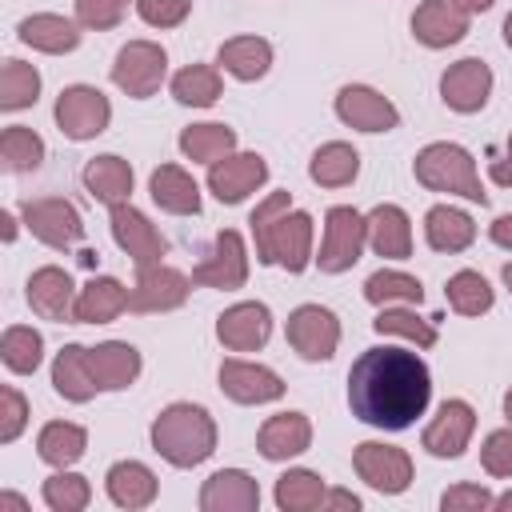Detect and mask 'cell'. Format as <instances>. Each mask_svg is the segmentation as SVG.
Returning a JSON list of instances; mask_svg holds the SVG:
<instances>
[{
  "instance_id": "obj_1",
  "label": "cell",
  "mask_w": 512,
  "mask_h": 512,
  "mask_svg": "<svg viewBox=\"0 0 512 512\" xmlns=\"http://www.w3.org/2000/svg\"><path fill=\"white\" fill-rule=\"evenodd\" d=\"M428 400H432L428 364L408 348L396 344L368 348L356 356L348 372V408L356 420L372 428L400 432L416 416H424Z\"/></svg>"
},
{
  "instance_id": "obj_2",
  "label": "cell",
  "mask_w": 512,
  "mask_h": 512,
  "mask_svg": "<svg viewBox=\"0 0 512 512\" xmlns=\"http://www.w3.org/2000/svg\"><path fill=\"white\" fill-rule=\"evenodd\" d=\"M252 240H256V260L260 264H280L284 272H304L312 256V216L304 208H292L288 192H268L252 216Z\"/></svg>"
},
{
  "instance_id": "obj_3",
  "label": "cell",
  "mask_w": 512,
  "mask_h": 512,
  "mask_svg": "<svg viewBox=\"0 0 512 512\" xmlns=\"http://www.w3.org/2000/svg\"><path fill=\"white\" fill-rule=\"evenodd\" d=\"M152 448L172 464V468H196L216 452V420L208 408L176 400L152 420Z\"/></svg>"
},
{
  "instance_id": "obj_4",
  "label": "cell",
  "mask_w": 512,
  "mask_h": 512,
  "mask_svg": "<svg viewBox=\"0 0 512 512\" xmlns=\"http://www.w3.org/2000/svg\"><path fill=\"white\" fill-rule=\"evenodd\" d=\"M412 172L416 180L428 188V192H448V196H464L472 204H488V192L480 184V172H476V160L464 144H452V140H436V144H424L412 160Z\"/></svg>"
},
{
  "instance_id": "obj_5",
  "label": "cell",
  "mask_w": 512,
  "mask_h": 512,
  "mask_svg": "<svg viewBox=\"0 0 512 512\" xmlns=\"http://www.w3.org/2000/svg\"><path fill=\"white\" fill-rule=\"evenodd\" d=\"M168 76V52L156 40H128L116 60H112V84L132 96V100H148Z\"/></svg>"
},
{
  "instance_id": "obj_6",
  "label": "cell",
  "mask_w": 512,
  "mask_h": 512,
  "mask_svg": "<svg viewBox=\"0 0 512 512\" xmlns=\"http://www.w3.org/2000/svg\"><path fill=\"white\" fill-rule=\"evenodd\" d=\"M364 244H368V220L352 204L328 208V216H324V240H320V256H316L320 272H328V276L348 272L360 260Z\"/></svg>"
},
{
  "instance_id": "obj_7",
  "label": "cell",
  "mask_w": 512,
  "mask_h": 512,
  "mask_svg": "<svg viewBox=\"0 0 512 512\" xmlns=\"http://www.w3.org/2000/svg\"><path fill=\"white\" fill-rule=\"evenodd\" d=\"M20 220H24V228H28L40 244H48V248H56V252H68V248L80 244V236H84V220H80L76 204H68L64 196L24 200V204H20Z\"/></svg>"
},
{
  "instance_id": "obj_8",
  "label": "cell",
  "mask_w": 512,
  "mask_h": 512,
  "mask_svg": "<svg viewBox=\"0 0 512 512\" xmlns=\"http://www.w3.org/2000/svg\"><path fill=\"white\" fill-rule=\"evenodd\" d=\"M352 468L356 476L380 492V496H400L408 484H412V456L396 444H384V440H364L356 444L352 452Z\"/></svg>"
},
{
  "instance_id": "obj_9",
  "label": "cell",
  "mask_w": 512,
  "mask_h": 512,
  "mask_svg": "<svg viewBox=\"0 0 512 512\" xmlns=\"http://www.w3.org/2000/svg\"><path fill=\"white\" fill-rule=\"evenodd\" d=\"M56 124L68 140H96L112 124V104L92 84H68L56 100Z\"/></svg>"
},
{
  "instance_id": "obj_10",
  "label": "cell",
  "mask_w": 512,
  "mask_h": 512,
  "mask_svg": "<svg viewBox=\"0 0 512 512\" xmlns=\"http://www.w3.org/2000/svg\"><path fill=\"white\" fill-rule=\"evenodd\" d=\"M284 336L300 360L320 364V360H332L340 348V320H336V312H328L320 304H300V308H292Z\"/></svg>"
},
{
  "instance_id": "obj_11",
  "label": "cell",
  "mask_w": 512,
  "mask_h": 512,
  "mask_svg": "<svg viewBox=\"0 0 512 512\" xmlns=\"http://www.w3.org/2000/svg\"><path fill=\"white\" fill-rule=\"evenodd\" d=\"M244 280H248V248H244V236L236 228H224V232H216L208 256L192 268V284L232 292V288H244Z\"/></svg>"
},
{
  "instance_id": "obj_12",
  "label": "cell",
  "mask_w": 512,
  "mask_h": 512,
  "mask_svg": "<svg viewBox=\"0 0 512 512\" xmlns=\"http://www.w3.org/2000/svg\"><path fill=\"white\" fill-rule=\"evenodd\" d=\"M108 224H112V240L120 244V252H128V256H132V264H136V268L164 264L168 240L160 236V228H156L140 208H132V204L124 200V204H116V208H112Z\"/></svg>"
},
{
  "instance_id": "obj_13",
  "label": "cell",
  "mask_w": 512,
  "mask_h": 512,
  "mask_svg": "<svg viewBox=\"0 0 512 512\" xmlns=\"http://www.w3.org/2000/svg\"><path fill=\"white\" fill-rule=\"evenodd\" d=\"M192 276H184L172 264H152L136 268V284L128 288V308L132 312H172L188 300Z\"/></svg>"
},
{
  "instance_id": "obj_14",
  "label": "cell",
  "mask_w": 512,
  "mask_h": 512,
  "mask_svg": "<svg viewBox=\"0 0 512 512\" xmlns=\"http://www.w3.org/2000/svg\"><path fill=\"white\" fill-rule=\"evenodd\" d=\"M268 180V160L260 152H228L224 160L208 164V192L220 204H240Z\"/></svg>"
},
{
  "instance_id": "obj_15",
  "label": "cell",
  "mask_w": 512,
  "mask_h": 512,
  "mask_svg": "<svg viewBox=\"0 0 512 512\" xmlns=\"http://www.w3.org/2000/svg\"><path fill=\"white\" fill-rule=\"evenodd\" d=\"M492 96V68L480 60V56H464L456 64H448V72L440 76V100L460 112V116H472L488 104Z\"/></svg>"
},
{
  "instance_id": "obj_16",
  "label": "cell",
  "mask_w": 512,
  "mask_h": 512,
  "mask_svg": "<svg viewBox=\"0 0 512 512\" xmlns=\"http://www.w3.org/2000/svg\"><path fill=\"white\" fill-rule=\"evenodd\" d=\"M336 116L356 132H392L400 124V108L368 84H344L336 92Z\"/></svg>"
},
{
  "instance_id": "obj_17",
  "label": "cell",
  "mask_w": 512,
  "mask_h": 512,
  "mask_svg": "<svg viewBox=\"0 0 512 512\" xmlns=\"http://www.w3.org/2000/svg\"><path fill=\"white\" fill-rule=\"evenodd\" d=\"M220 392L236 404H272L284 396V380L280 372H272L268 364H256V360H224L220 364Z\"/></svg>"
},
{
  "instance_id": "obj_18",
  "label": "cell",
  "mask_w": 512,
  "mask_h": 512,
  "mask_svg": "<svg viewBox=\"0 0 512 512\" xmlns=\"http://www.w3.org/2000/svg\"><path fill=\"white\" fill-rule=\"evenodd\" d=\"M472 432H476V412H472V404H468V400H444V404L436 408V416L428 420L420 444H424L436 460H456V456L468 448Z\"/></svg>"
},
{
  "instance_id": "obj_19",
  "label": "cell",
  "mask_w": 512,
  "mask_h": 512,
  "mask_svg": "<svg viewBox=\"0 0 512 512\" xmlns=\"http://www.w3.org/2000/svg\"><path fill=\"white\" fill-rule=\"evenodd\" d=\"M268 336H272V312L260 300H240L224 308L216 320V340L228 352H256L268 344Z\"/></svg>"
},
{
  "instance_id": "obj_20",
  "label": "cell",
  "mask_w": 512,
  "mask_h": 512,
  "mask_svg": "<svg viewBox=\"0 0 512 512\" xmlns=\"http://www.w3.org/2000/svg\"><path fill=\"white\" fill-rule=\"evenodd\" d=\"M260 484L244 468H220L200 488V512H256Z\"/></svg>"
},
{
  "instance_id": "obj_21",
  "label": "cell",
  "mask_w": 512,
  "mask_h": 512,
  "mask_svg": "<svg viewBox=\"0 0 512 512\" xmlns=\"http://www.w3.org/2000/svg\"><path fill=\"white\" fill-rule=\"evenodd\" d=\"M412 36L424 48H452L468 36V12L452 0H420V8L412 12Z\"/></svg>"
},
{
  "instance_id": "obj_22",
  "label": "cell",
  "mask_w": 512,
  "mask_h": 512,
  "mask_svg": "<svg viewBox=\"0 0 512 512\" xmlns=\"http://www.w3.org/2000/svg\"><path fill=\"white\" fill-rule=\"evenodd\" d=\"M24 296H28L32 312L44 316V320H72L80 292H76V284H72V276L64 268L44 264V268H36L28 276V292Z\"/></svg>"
},
{
  "instance_id": "obj_23",
  "label": "cell",
  "mask_w": 512,
  "mask_h": 512,
  "mask_svg": "<svg viewBox=\"0 0 512 512\" xmlns=\"http://www.w3.org/2000/svg\"><path fill=\"white\" fill-rule=\"evenodd\" d=\"M88 368L100 384V392H124L136 384L144 360H140V348L128 344V340H104L96 348H88Z\"/></svg>"
},
{
  "instance_id": "obj_24",
  "label": "cell",
  "mask_w": 512,
  "mask_h": 512,
  "mask_svg": "<svg viewBox=\"0 0 512 512\" xmlns=\"http://www.w3.org/2000/svg\"><path fill=\"white\" fill-rule=\"evenodd\" d=\"M308 444H312V420L304 416V412H276V416H268L264 424H260V432H256V448H260V456L264 460H292V456H300V452H308Z\"/></svg>"
},
{
  "instance_id": "obj_25",
  "label": "cell",
  "mask_w": 512,
  "mask_h": 512,
  "mask_svg": "<svg viewBox=\"0 0 512 512\" xmlns=\"http://www.w3.org/2000/svg\"><path fill=\"white\" fill-rule=\"evenodd\" d=\"M368 248L384 260H408L412 256V220L400 204H376L368 216Z\"/></svg>"
},
{
  "instance_id": "obj_26",
  "label": "cell",
  "mask_w": 512,
  "mask_h": 512,
  "mask_svg": "<svg viewBox=\"0 0 512 512\" xmlns=\"http://www.w3.org/2000/svg\"><path fill=\"white\" fill-rule=\"evenodd\" d=\"M104 488H108V500L116 504V508H148L152 500H156V492H160V480H156V472L148 468V464H140V460H116L112 468H108V476H104Z\"/></svg>"
},
{
  "instance_id": "obj_27",
  "label": "cell",
  "mask_w": 512,
  "mask_h": 512,
  "mask_svg": "<svg viewBox=\"0 0 512 512\" xmlns=\"http://www.w3.org/2000/svg\"><path fill=\"white\" fill-rule=\"evenodd\" d=\"M20 44L36 48V52H48V56H64L80 44V24L60 16V12H36V16H24L20 28H16Z\"/></svg>"
},
{
  "instance_id": "obj_28",
  "label": "cell",
  "mask_w": 512,
  "mask_h": 512,
  "mask_svg": "<svg viewBox=\"0 0 512 512\" xmlns=\"http://www.w3.org/2000/svg\"><path fill=\"white\" fill-rule=\"evenodd\" d=\"M52 388L68 404H88L100 392V384H96V376L88 368V348L84 344H64L56 352V360H52Z\"/></svg>"
},
{
  "instance_id": "obj_29",
  "label": "cell",
  "mask_w": 512,
  "mask_h": 512,
  "mask_svg": "<svg viewBox=\"0 0 512 512\" xmlns=\"http://www.w3.org/2000/svg\"><path fill=\"white\" fill-rule=\"evenodd\" d=\"M80 180H84V188L92 192V200H100V204H108V208H116V204H124V200L132 196V164H128L124 156H112V152L92 156V160L84 164Z\"/></svg>"
},
{
  "instance_id": "obj_30",
  "label": "cell",
  "mask_w": 512,
  "mask_h": 512,
  "mask_svg": "<svg viewBox=\"0 0 512 512\" xmlns=\"http://www.w3.org/2000/svg\"><path fill=\"white\" fill-rule=\"evenodd\" d=\"M148 192L152 200L172 212V216H196L200 212V184L192 180V172H184L180 164H160L148 176Z\"/></svg>"
},
{
  "instance_id": "obj_31",
  "label": "cell",
  "mask_w": 512,
  "mask_h": 512,
  "mask_svg": "<svg viewBox=\"0 0 512 512\" xmlns=\"http://www.w3.org/2000/svg\"><path fill=\"white\" fill-rule=\"evenodd\" d=\"M424 240L432 252H464L476 240V220L456 204H436L424 212Z\"/></svg>"
},
{
  "instance_id": "obj_32",
  "label": "cell",
  "mask_w": 512,
  "mask_h": 512,
  "mask_svg": "<svg viewBox=\"0 0 512 512\" xmlns=\"http://www.w3.org/2000/svg\"><path fill=\"white\" fill-rule=\"evenodd\" d=\"M128 308V288L116 276H92L76 296V324H108Z\"/></svg>"
},
{
  "instance_id": "obj_33",
  "label": "cell",
  "mask_w": 512,
  "mask_h": 512,
  "mask_svg": "<svg viewBox=\"0 0 512 512\" xmlns=\"http://www.w3.org/2000/svg\"><path fill=\"white\" fill-rule=\"evenodd\" d=\"M216 64H220L228 76L252 84V80H260V76H268V68H272V44H268L264 36H232V40L220 44Z\"/></svg>"
},
{
  "instance_id": "obj_34",
  "label": "cell",
  "mask_w": 512,
  "mask_h": 512,
  "mask_svg": "<svg viewBox=\"0 0 512 512\" xmlns=\"http://www.w3.org/2000/svg\"><path fill=\"white\" fill-rule=\"evenodd\" d=\"M308 176L320 184V188H344L360 176V152L344 140H328L312 152V164H308Z\"/></svg>"
},
{
  "instance_id": "obj_35",
  "label": "cell",
  "mask_w": 512,
  "mask_h": 512,
  "mask_svg": "<svg viewBox=\"0 0 512 512\" xmlns=\"http://www.w3.org/2000/svg\"><path fill=\"white\" fill-rule=\"evenodd\" d=\"M372 328H376L380 336H396V340H408V344H416V348H432V344L440 340L436 324L424 320V316L416 312V304H384V308L376 312Z\"/></svg>"
},
{
  "instance_id": "obj_36",
  "label": "cell",
  "mask_w": 512,
  "mask_h": 512,
  "mask_svg": "<svg viewBox=\"0 0 512 512\" xmlns=\"http://www.w3.org/2000/svg\"><path fill=\"white\" fill-rule=\"evenodd\" d=\"M84 448H88V432L80 424H72V420H52L36 436V452L52 468H72L84 456Z\"/></svg>"
},
{
  "instance_id": "obj_37",
  "label": "cell",
  "mask_w": 512,
  "mask_h": 512,
  "mask_svg": "<svg viewBox=\"0 0 512 512\" xmlns=\"http://www.w3.org/2000/svg\"><path fill=\"white\" fill-rule=\"evenodd\" d=\"M324 492H328V484H324L320 472H312V468H288L276 480L272 500H276L280 512H312V508L324 504Z\"/></svg>"
},
{
  "instance_id": "obj_38",
  "label": "cell",
  "mask_w": 512,
  "mask_h": 512,
  "mask_svg": "<svg viewBox=\"0 0 512 512\" xmlns=\"http://www.w3.org/2000/svg\"><path fill=\"white\" fill-rule=\"evenodd\" d=\"M180 152L192 164H216L228 152H236V132L228 124H188L180 132Z\"/></svg>"
},
{
  "instance_id": "obj_39",
  "label": "cell",
  "mask_w": 512,
  "mask_h": 512,
  "mask_svg": "<svg viewBox=\"0 0 512 512\" xmlns=\"http://www.w3.org/2000/svg\"><path fill=\"white\" fill-rule=\"evenodd\" d=\"M224 92V80H220V68L212 64H188L172 76V96L188 108H212Z\"/></svg>"
},
{
  "instance_id": "obj_40",
  "label": "cell",
  "mask_w": 512,
  "mask_h": 512,
  "mask_svg": "<svg viewBox=\"0 0 512 512\" xmlns=\"http://www.w3.org/2000/svg\"><path fill=\"white\" fill-rule=\"evenodd\" d=\"M364 300L384 308V304H420L424 300V284L400 268H380L364 280Z\"/></svg>"
},
{
  "instance_id": "obj_41",
  "label": "cell",
  "mask_w": 512,
  "mask_h": 512,
  "mask_svg": "<svg viewBox=\"0 0 512 512\" xmlns=\"http://www.w3.org/2000/svg\"><path fill=\"white\" fill-rule=\"evenodd\" d=\"M0 360H4V368L16 372V376L36 372L40 360H44V336H40L36 328H28V324L4 328V336H0Z\"/></svg>"
},
{
  "instance_id": "obj_42",
  "label": "cell",
  "mask_w": 512,
  "mask_h": 512,
  "mask_svg": "<svg viewBox=\"0 0 512 512\" xmlns=\"http://www.w3.org/2000/svg\"><path fill=\"white\" fill-rule=\"evenodd\" d=\"M444 296H448L452 312H460V316H484V312H492V304H496L492 284H488L480 272H472V268H460L456 276H448Z\"/></svg>"
},
{
  "instance_id": "obj_43",
  "label": "cell",
  "mask_w": 512,
  "mask_h": 512,
  "mask_svg": "<svg viewBox=\"0 0 512 512\" xmlns=\"http://www.w3.org/2000/svg\"><path fill=\"white\" fill-rule=\"evenodd\" d=\"M36 96H40V72L32 64L8 56L4 68H0V108L4 112H20V108L36 104Z\"/></svg>"
},
{
  "instance_id": "obj_44",
  "label": "cell",
  "mask_w": 512,
  "mask_h": 512,
  "mask_svg": "<svg viewBox=\"0 0 512 512\" xmlns=\"http://www.w3.org/2000/svg\"><path fill=\"white\" fill-rule=\"evenodd\" d=\"M0 156H4V168L8 172H36L40 164H44V140L32 132V128H24V124H12V128H4V136H0Z\"/></svg>"
},
{
  "instance_id": "obj_45",
  "label": "cell",
  "mask_w": 512,
  "mask_h": 512,
  "mask_svg": "<svg viewBox=\"0 0 512 512\" xmlns=\"http://www.w3.org/2000/svg\"><path fill=\"white\" fill-rule=\"evenodd\" d=\"M88 500H92V484L80 472L56 468V476L44 480V504L52 512H80V508H88Z\"/></svg>"
},
{
  "instance_id": "obj_46",
  "label": "cell",
  "mask_w": 512,
  "mask_h": 512,
  "mask_svg": "<svg viewBox=\"0 0 512 512\" xmlns=\"http://www.w3.org/2000/svg\"><path fill=\"white\" fill-rule=\"evenodd\" d=\"M128 4L136 0H76V24L92 32H108L128 16Z\"/></svg>"
},
{
  "instance_id": "obj_47",
  "label": "cell",
  "mask_w": 512,
  "mask_h": 512,
  "mask_svg": "<svg viewBox=\"0 0 512 512\" xmlns=\"http://www.w3.org/2000/svg\"><path fill=\"white\" fill-rule=\"evenodd\" d=\"M480 464H484V472L496 476V480H508V476H512V428H496V432L484 436V444H480Z\"/></svg>"
},
{
  "instance_id": "obj_48",
  "label": "cell",
  "mask_w": 512,
  "mask_h": 512,
  "mask_svg": "<svg viewBox=\"0 0 512 512\" xmlns=\"http://www.w3.org/2000/svg\"><path fill=\"white\" fill-rule=\"evenodd\" d=\"M28 424V400L12 384L0 388V444H12Z\"/></svg>"
},
{
  "instance_id": "obj_49",
  "label": "cell",
  "mask_w": 512,
  "mask_h": 512,
  "mask_svg": "<svg viewBox=\"0 0 512 512\" xmlns=\"http://www.w3.org/2000/svg\"><path fill=\"white\" fill-rule=\"evenodd\" d=\"M192 12V0H136V16L148 28H176Z\"/></svg>"
},
{
  "instance_id": "obj_50",
  "label": "cell",
  "mask_w": 512,
  "mask_h": 512,
  "mask_svg": "<svg viewBox=\"0 0 512 512\" xmlns=\"http://www.w3.org/2000/svg\"><path fill=\"white\" fill-rule=\"evenodd\" d=\"M440 508L444 512H484V508H492V492L484 484H452L440 496Z\"/></svg>"
},
{
  "instance_id": "obj_51",
  "label": "cell",
  "mask_w": 512,
  "mask_h": 512,
  "mask_svg": "<svg viewBox=\"0 0 512 512\" xmlns=\"http://www.w3.org/2000/svg\"><path fill=\"white\" fill-rule=\"evenodd\" d=\"M488 176H492V184L512 188V132H508L504 148H500V152H492V160H488Z\"/></svg>"
},
{
  "instance_id": "obj_52",
  "label": "cell",
  "mask_w": 512,
  "mask_h": 512,
  "mask_svg": "<svg viewBox=\"0 0 512 512\" xmlns=\"http://www.w3.org/2000/svg\"><path fill=\"white\" fill-rule=\"evenodd\" d=\"M488 236H492V244H496V248H508V252H512V212L496 216V220L488 224Z\"/></svg>"
},
{
  "instance_id": "obj_53",
  "label": "cell",
  "mask_w": 512,
  "mask_h": 512,
  "mask_svg": "<svg viewBox=\"0 0 512 512\" xmlns=\"http://www.w3.org/2000/svg\"><path fill=\"white\" fill-rule=\"evenodd\" d=\"M320 508H348V512H356L360 508V496H352L344 488H332V492H324V504Z\"/></svg>"
},
{
  "instance_id": "obj_54",
  "label": "cell",
  "mask_w": 512,
  "mask_h": 512,
  "mask_svg": "<svg viewBox=\"0 0 512 512\" xmlns=\"http://www.w3.org/2000/svg\"><path fill=\"white\" fill-rule=\"evenodd\" d=\"M452 4H456V8H464V12L472 16V12H488L496 0H452Z\"/></svg>"
},
{
  "instance_id": "obj_55",
  "label": "cell",
  "mask_w": 512,
  "mask_h": 512,
  "mask_svg": "<svg viewBox=\"0 0 512 512\" xmlns=\"http://www.w3.org/2000/svg\"><path fill=\"white\" fill-rule=\"evenodd\" d=\"M0 224H4V240L12 244L16 240V216L12 212H0Z\"/></svg>"
},
{
  "instance_id": "obj_56",
  "label": "cell",
  "mask_w": 512,
  "mask_h": 512,
  "mask_svg": "<svg viewBox=\"0 0 512 512\" xmlns=\"http://www.w3.org/2000/svg\"><path fill=\"white\" fill-rule=\"evenodd\" d=\"M492 508H496V512H512V488L500 492V496H492Z\"/></svg>"
},
{
  "instance_id": "obj_57",
  "label": "cell",
  "mask_w": 512,
  "mask_h": 512,
  "mask_svg": "<svg viewBox=\"0 0 512 512\" xmlns=\"http://www.w3.org/2000/svg\"><path fill=\"white\" fill-rule=\"evenodd\" d=\"M0 504H12V508H28V500H24V496H16V492H0Z\"/></svg>"
},
{
  "instance_id": "obj_58",
  "label": "cell",
  "mask_w": 512,
  "mask_h": 512,
  "mask_svg": "<svg viewBox=\"0 0 512 512\" xmlns=\"http://www.w3.org/2000/svg\"><path fill=\"white\" fill-rule=\"evenodd\" d=\"M504 44H508V48H512V12H508V16H504Z\"/></svg>"
},
{
  "instance_id": "obj_59",
  "label": "cell",
  "mask_w": 512,
  "mask_h": 512,
  "mask_svg": "<svg viewBox=\"0 0 512 512\" xmlns=\"http://www.w3.org/2000/svg\"><path fill=\"white\" fill-rule=\"evenodd\" d=\"M504 416H508V424H512V388L504 392Z\"/></svg>"
},
{
  "instance_id": "obj_60",
  "label": "cell",
  "mask_w": 512,
  "mask_h": 512,
  "mask_svg": "<svg viewBox=\"0 0 512 512\" xmlns=\"http://www.w3.org/2000/svg\"><path fill=\"white\" fill-rule=\"evenodd\" d=\"M500 276H504V284H508V292H512V264H504V272H500Z\"/></svg>"
}]
</instances>
